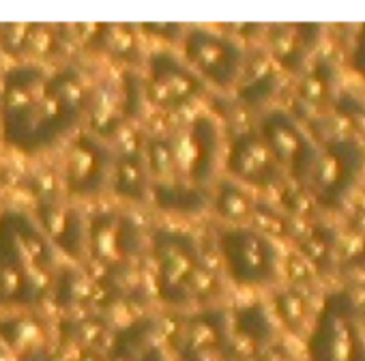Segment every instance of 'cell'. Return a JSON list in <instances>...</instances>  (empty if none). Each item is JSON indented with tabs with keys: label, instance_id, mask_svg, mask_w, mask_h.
<instances>
[{
	"label": "cell",
	"instance_id": "6da1fadb",
	"mask_svg": "<svg viewBox=\"0 0 365 361\" xmlns=\"http://www.w3.org/2000/svg\"><path fill=\"white\" fill-rule=\"evenodd\" d=\"M95 84L71 61L9 65L0 73V142L37 157L61 148L86 125Z\"/></svg>",
	"mask_w": 365,
	"mask_h": 361
},
{
	"label": "cell",
	"instance_id": "7a4b0ae2",
	"mask_svg": "<svg viewBox=\"0 0 365 361\" xmlns=\"http://www.w3.org/2000/svg\"><path fill=\"white\" fill-rule=\"evenodd\" d=\"M61 265L29 209L0 211V314L43 310Z\"/></svg>",
	"mask_w": 365,
	"mask_h": 361
},
{
	"label": "cell",
	"instance_id": "3957f363",
	"mask_svg": "<svg viewBox=\"0 0 365 361\" xmlns=\"http://www.w3.org/2000/svg\"><path fill=\"white\" fill-rule=\"evenodd\" d=\"M146 258L161 307L182 314L215 305L220 278L196 235L178 226H155L146 233Z\"/></svg>",
	"mask_w": 365,
	"mask_h": 361
},
{
	"label": "cell",
	"instance_id": "277c9868",
	"mask_svg": "<svg viewBox=\"0 0 365 361\" xmlns=\"http://www.w3.org/2000/svg\"><path fill=\"white\" fill-rule=\"evenodd\" d=\"M224 278L243 290L273 288L282 280L284 258L275 239L254 224H220L213 233Z\"/></svg>",
	"mask_w": 365,
	"mask_h": 361
},
{
	"label": "cell",
	"instance_id": "5b68a950",
	"mask_svg": "<svg viewBox=\"0 0 365 361\" xmlns=\"http://www.w3.org/2000/svg\"><path fill=\"white\" fill-rule=\"evenodd\" d=\"M307 361H365V329L348 290H331L314 312L305 335Z\"/></svg>",
	"mask_w": 365,
	"mask_h": 361
},
{
	"label": "cell",
	"instance_id": "8992f818",
	"mask_svg": "<svg viewBox=\"0 0 365 361\" xmlns=\"http://www.w3.org/2000/svg\"><path fill=\"white\" fill-rule=\"evenodd\" d=\"M114 151L108 140L82 127L63 146L56 166V185L69 203H93L110 192Z\"/></svg>",
	"mask_w": 365,
	"mask_h": 361
},
{
	"label": "cell",
	"instance_id": "52a82bcc",
	"mask_svg": "<svg viewBox=\"0 0 365 361\" xmlns=\"http://www.w3.org/2000/svg\"><path fill=\"white\" fill-rule=\"evenodd\" d=\"M146 256V233L131 211L103 207L86 213V258L103 275H129Z\"/></svg>",
	"mask_w": 365,
	"mask_h": 361
},
{
	"label": "cell",
	"instance_id": "ba28073f",
	"mask_svg": "<svg viewBox=\"0 0 365 361\" xmlns=\"http://www.w3.org/2000/svg\"><path fill=\"white\" fill-rule=\"evenodd\" d=\"M168 138L174 159V178L209 192L220 178L226 148L217 116L211 112H192Z\"/></svg>",
	"mask_w": 365,
	"mask_h": 361
},
{
	"label": "cell",
	"instance_id": "9c48e42d",
	"mask_svg": "<svg viewBox=\"0 0 365 361\" xmlns=\"http://www.w3.org/2000/svg\"><path fill=\"white\" fill-rule=\"evenodd\" d=\"M161 337L176 361H232L230 312L220 305L174 314L161 322Z\"/></svg>",
	"mask_w": 365,
	"mask_h": 361
},
{
	"label": "cell",
	"instance_id": "30bf717a",
	"mask_svg": "<svg viewBox=\"0 0 365 361\" xmlns=\"http://www.w3.org/2000/svg\"><path fill=\"white\" fill-rule=\"evenodd\" d=\"M178 54L207 88L235 91L247 63L245 46L230 33L211 26H187Z\"/></svg>",
	"mask_w": 365,
	"mask_h": 361
},
{
	"label": "cell",
	"instance_id": "8fae6325",
	"mask_svg": "<svg viewBox=\"0 0 365 361\" xmlns=\"http://www.w3.org/2000/svg\"><path fill=\"white\" fill-rule=\"evenodd\" d=\"M365 172V146L356 138H331L318 146V157L303 185L316 207L339 211Z\"/></svg>",
	"mask_w": 365,
	"mask_h": 361
},
{
	"label": "cell",
	"instance_id": "7c38bea8",
	"mask_svg": "<svg viewBox=\"0 0 365 361\" xmlns=\"http://www.w3.org/2000/svg\"><path fill=\"white\" fill-rule=\"evenodd\" d=\"M140 78L144 103L163 114L187 112L207 95L205 82L187 67L178 52L165 46L144 54Z\"/></svg>",
	"mask_w": 365,
	"mask_h": 361
},
{
	"label": "cell",
	"instance_id": "4fadbf2b",
	"mask_svg": "<svg viewBox=\"0 0 365 361\" xmlns=\"http://www.w3.org/2000/svg\"><path fill=\"white\" fill-rule=\"evenodd\" d=\"M256 131L282 168L284 176L305 185L318 157V144L303 125L288 110L269 108L260 114Z\"/></svg>",
	"mask_w": 365,
	"mask_h": 361
},
{
	"label": "cell",
	"instance_id": "5bb4252c",
	"mask_svg": "<svg viewBox=\"0 0 365 361\" xmlns=\"http://www.w3.org/2000/svg\"><path fill=\"white\" fill-rule=\"evenodd\" d=\"M224 172L245 190H277L286 176L256 129L235 133L224 148Z\"/></svg>",
	"mask_w": 365,
	"mask_h": 361
},
{
	"label": "cell",
	"instance_id": "9a60e30c",
	"mask_svg": "<svg viewBox=\"0 0 365 361\" xmlns=\"http://www.w3.org/2000/svg\"><path fill=\"white\" fill-rule=\"evenodd\" d=\"M31 213L58 258L76 265L86 260V213L80 205L69 203L61 192H54L37 198Z\"/></svg>",
	"mask_w": 365,
	"mask_h": 361
},
{
	"label": "cell",
	"instance_id": "2e32d148",
	"mask_svg": "<svg viewBox=\"0 0 365 361\" xmlns=\"http://www.w3.org/2000/svg\"><path fill=\"white\" fill-rule=\"evenodd\" d=\"M0 346L16 361H58L56 325L43 310L0 314Z\"/></svg>",
	"mask_w": 365,
	"mask_h": 361
},
{
	"label": "cell",
	"instance_id": "e0dca14e",
	"mask_svg": "<svg viewBox=\"0 0 365 361\" xmlns=\"http://www.w3.org/2000/svg\"><path fill=\"white\" fill-rule=\"evenodd\" d=\"M108 142L114 151L110 194L123 205H146L150 174L144 159V133L127 123Z\"/></svg>",
	"mask_w": 365,
	"mask_h": 361
},
{
	"label": "cell",
	"instance_id": "ac0fdd59",
	"mask_svg": "<svg viewBox=\"0 0 365 361\" xmlns=\"http://www.w3.org/2000/svg\"><path fill=\"white\" fill-rule=\"evenodd\" d=\"M65 35L58 26L35 22H5L0 24V54L3 59L20 63L54 65L63 63Z\"/></svg>",
	"mask_w": 365,
	"mask_h": 361
},
{
	"label": "cell",
	"instance_id": "d6986e66",
	"mask_svg": "<svg viewBox=\"0 0 365 361\" xmlns=\"http://www.w3.org/2000/svg\"><path fill=\"white\" fill-rule=\"evenodd\" d=\"M86 31V35H78L88 50L108 56L110 61L125 65L127 69H135V65L142 67L144 54L140 52V29L131 24H91L80 26Z\"/></svg>",
	"mask_w": 365,
	"mask_h": 361
},
{
	"label": "cell",
	"instance_id": "ffe728a7",
	"mask_svg": "<svg viewBox=\"0 0 365 361\" xmlns=\"http://www.w3.org/2000/svg\"><path fill=\"white\" fill-rule=\"evenodd\" d=\"M320 29L316 24H275L267 35L271 61L290 73L305 69L312 50L316 48Z\"/></svg>",
	"mask_w": 365,
	"mask_h": 361
},
{
	"label": "cell",
	"instance_id": "44dd1931",
	"mask_svg": "<svg viewBox=\"0 0 365 361\" xmlns=\"http://www.w3.org/2000/svg\"><path fill=\"white\" fill-rule=\"evenodd\" d=\"M148 205H153L157 211H161L165 215L196 218V215L209 211V192L194 188L178 178L150 180Z\"/></svg>",
	"mask_w": 365,
	"mask_h": 361
},
{
	"label": "cell",
	"instance_id": "7402d4cb",
	"mask_svg": "<svg viewBox=\"0 0 365 361\" xmlns=\"http://www.w3.org/2000/svg\"><path fill=\"white\" fill-rule=\"evenodd\" d=\"M161 340V320L155 316H140L120 327L106 342V361H140L144 350Z\"/></svg>",
	"mask_w": 365,
	"mask_h": 361
},
{
	"label": "cell",
	"instance_id": "603a6c76",
	"mask_svg": "<svg viewBox=\"0 0 365 361\" xmlns=\"http://www.w3.org/2000/svg\"><path fill=\"white\" fill-rule=\"evenodd\" d=\"M209 211H213L222 224H252L256 203L250 190L226 176L217 178L209 190Z\"/></svg>",
	"mask_w": 365,
	"mask_h": 361
},
{
	"label": "cell",
	"instance_id": "cb8c5ba5",
	"mask_svg": "<svg viewBox=\"0 0 365 361\" xmlns=\"http://www.w3.org/2000/svg\"><path fill=\"white\" fill-rule=\"evenodd\" d=\"M331 95V78L329 65H318L316 69L307 71L301 80V97H305L312 106H322L329 101Z\"/></svg>",
	"mask_w": 365,
	"mask_h": 361
},
{
	"label": "cell",
	"instance_id": "d4e9b609",
	"mask_svg": "<svg viewBox=\"0 0 365 361\" xmlns=\"http://www.w3.org/2000/svg\"><path fill=\"white\" fill-rule=\"evenodd\" d=\"M275 312L288 325V329H299L305 318V301L297 295V290H282L275 297Z\"/></svg>",
	"mask_w": 365,
	"mask_h": 361
},
{
	"label": "cell",
	"instance_id": "484cf974",
	"mask_svg": "<svg viewBox=\"0 0 365 361\" xmlns=\"http://www.w3.org/2000/svg\"><path fill=\"white\" fill-rule=\"evenodd\" d=\"M350 69L365 78V24L359 29L354 41H352V48H350Z\"/></svg>",
	"mask_w": 365,
	"mask_h": 361
},
{
	"label": "cell",
	"instance_id": "4316f807",
	"mask_svg": "<svg viewBox=\"0 0 365 361\" xmlns=\"http://www.w3.org/2000/svg\"><path fill=\"white\" fill-rule=\"evenodd\" d=\"M140 361H170V355H168L165 344H161V340L153 342V344L144 350V355H142Z\"/></svg>",
	"mask_w": 365,
	"mask_h": 361
},
{
	"label": "cell",
	"instance_id": "83f0119b",
	"mask_svg": "<svg viewBox=\"0 0 365 361\" xmlns=\"http://www.w3.org/2000/svg\"><path fill=\"white\" fill-rule=\"evenodd\" d=\"M73 361H106V352H103V348H97V346L80 348V350H76Z\"/></svg>",
	"mask_w": 365,
	"mask_h": 361
},
{
	"label": "cell",
	"instance_id": "f1b7e54d",
	"mask_svg": "<svg viewBox=\"0 0 365 361\" xmlns=\"http://www.w3.org/2000/svg\"><path fill=\"white\" fill-rule=\"evenodd\" d=\"M359 314H361V322H363V329H365V305H359Z\"/></svg>",
	"mask_w": 365,
	"mask_h": 361
},
{
	"label": "cell",
	"instance_id": "f546056e",
	"mask_svg": "<svg viewBox=\"0 0 365 361\" xmlns=\"http://www.w3.org/2000/svg\"><path fill=\"white\" fill-rule=\"evenodd\" d=\"M9 359V355L5 352V348L3 346H0V361H7Z\"/></svg>",
	"mask_w": 365,
	"mask_h": 361
},
{
	"label": "cell",
	"instance_id": "4dcf8cb0",
	"mask_svg": "<svg viewBox=\"0 0 365 361\" xmlns=\"http://www.w3.org/2000/svg\"><path fill=\"white\" fill-rule=\"evenodd\" d=\"M3 69H5V59H3V54H0V73H3Z\"/></svg>",
	"mask_w": 365,
	"mask_h": 361
}]
</instances>
